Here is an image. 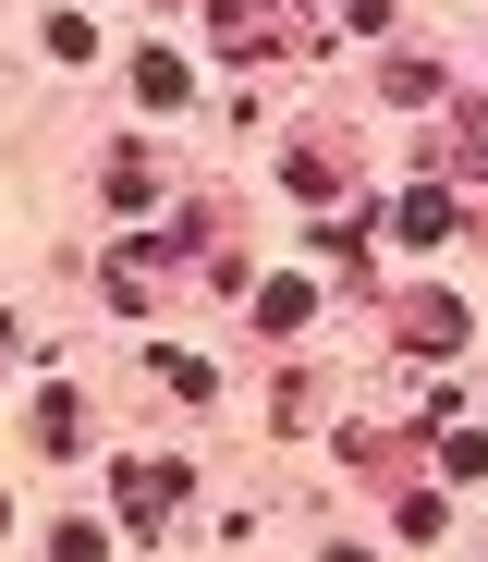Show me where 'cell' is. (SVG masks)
<instances>
[{
	"label": "cell",
	"instance_id": "3",
	"mask_svg": "<svg viewBox=\"0 0 488 562\" xmlns=\"http://www.w3.org/2000/svg\"><path fill=\"white\" fill-rule=\"evenodd\" d=\"M37 440H49V452H73V440H86V416H73V392H49V404H37Z\"/></svg>",
	"mask_w": 488,
	"mask_h": 562
},
{
	"label": "cell",
	"instance_id": "2",
	"mask_svg": "<svg viewBox=\"0 0 488 562\" xmlns=\"http://www.w3.org/2000/svg\"><path fill=\"white\" fill-rule=\"evenodd\" d=\"M452 221H464V209L440 196V183H416V196H404V233H416V245H452Z\"/></svg>",
	"mask_w": 488,
	"mask_h": 562
},
{
	"label": "cell",
	"instance_id": "1",
	"mask_svg": "<svg viewBox=\"0 0 488 562\" xmlns=\"http://www.w3.org/2000/svg\"><path fill=\"white\" fill-rule=\"evenodd\" d=\"M171 502H183V464H123V514L135 526H159Z\"/></svg>",
	"mask_w": 488,
	"mask_h": 562
},
{
	"label": "cell",
	"instance_id": "4",
	"mask_svg": "<svg viewBox=\"0 0 488 562\" xmlns=\"http://www.w3.org/2000/svg\"><path fill=\"white\" fill-rule=\"evenodd\" d=\"M0 355H13V318H0Z\"/></svg>",
	"mask_w": 488,
	"mask_h": 562
}]
</instances>
